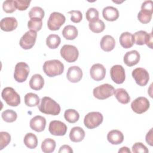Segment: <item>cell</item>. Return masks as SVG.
Instances as JSON below:
<instances>
[{
  "instance_id": "20",
  "label": "cell",
  "mask_w": 153,
  "mask_h": 153,
  "mask_svg": "<svg viewBox=\"0 0 153 153\" xmlns=\"http://www.w3.org/2000/svg\"><path fill=\"white\" fill-rule=\"evenodd\" d=\"M108 142L112 145H119L124 140V135L121 131L118 130H112L107 134Z\"/></svg>"
},
{
  "instance_id": "36",
  "label": "cell",
  "mask_w": 153,
  "mask_h": 153,
  "mask_svg": "<svg viewBox=\"0 0 153 153\" xmlns=\"http://www.w3.org/2000/svg\"><path fill=\"white\" fill-rule=\"evenodd\" d=\"M42 26V22L41 19H36V18H32L30 19L27 22V27L28 28L35 32L39 31L41 30Z\"/></svg>"
},
{
  "instance_id": "25",
  "label": "cell",
  "mask_w": 153,
  "mask_h": 153,
  "mask_svg": "<svg viewBox=\"0 0 153 153\" xmlns=\"http://www.w3.org/2000/svg\"><path fill=\"white\" fill-rule=\"evenodd\" d=\"M78 34V29L73 25H67L62 30L63 36L68 40H73L75 39L77 37Z\"/></svg>"
},
{
  "instance_id": "21",
  "label": "cell",
  "mask_w": 153,
  "mask_h": 153,
  "mask_svg": "<svg viewBox=\"0 0 153 153\" xmlns=\"http://www.w3.org/2000/svg\"><path fill=\"white\" fill-rule=\"evenodd\" d=\"M100 45L101 48L103 51L109 52L114 48L115 45V41L112 36L106 35L103 36L101 39Z\"/></svg>"
},
{
  "instance_id": "41",
  "label": "cell",
  "mask_w": 153,
  "mask_h": 153,
  "mask_svg": "<svg viewBox=\"0 0 153 153\" xmlns=\"http://www.w3.org/2000/svg\"><path fill=\"white\" fill-rule=\"evenodd\" d=\"M132 152L134 153H148L149 151L142 142H136L132 146Z\"/></svg>"
},
{
  "instance_id": "16",
  "label": "cell",
  "mask_w": 153,
  "mask_h": 153,
  "mask_svg": "<svg viewBox=\"0 0 153 153\" xmlns=\"http://www.w3.org/2000/svg\"><path fill=\"white\" fill-rule=\"evenodd\" d=\"M30 127L35 131L41 132L44 130L46 126V120L44 117L36 115L30 121Z\"/></svg>"
},
{
  "instance_id": "29",
  "label": "cell",
  "mask_w": 153,
  "mask_h": 153,
  "mask_svg": "<svg viewBox=\"0 0 153 153\" xmlns=\"http://www.w3.org/2000/svg\"><path fill=\"white\" fill-rule=\"evenodd\" d=\"M40 99L39 96L33 93H28L25 96V103L29 107L35 106L39 105Z\"/></svg>"
},
{
  "instance_id": "48",
  "label": "cell",
  "mask_w": 153,
  "mask_h": 153,
  "mask_svg": "<svg viewBox=\"0 0 153 153\" xmlns=\"http://www.w3.org/2000/svg\"><path fill=\"white\" fill-rule=\"evenodd\" d=\"M118 152H122V153H130L131 151L128 148L126 147V146H123L122 148H121L119 150H118Z\"/></svg>"
},
{
  "instance_id": "10",
  "label": "cell",
  "mask_w": 153,
  "mask_h": 153,
  "mask_svg": "<svg viewBox=\"0 0 153 153\" xmlns=\"http://www.w3.org/2000/svg\"><path fill=\"white\" fill-rule=\"evenodd\" d=\"M150 106L149 101L145 97H139L131 103L132 110L136 114H143L148 110Z\"/></svg>"
},
{
  "instance_id": "4",
  "label": "cell",
  "mask_w": 153,
  "mask_h": 153,
  "mask_svg": "<svg viewBox=\"0 0 153 153\" xmlns=\"http://www.w3.org/2000/svg\"><path fill=\"white\" fill-rule=\"evenodd\" d=\"M115 88L109 84H103L95 87L93 90V94L94 97L99 100H104L114 94Z\"/></svg>"
},
{
  "instance_id": "38",
  "label": "cell",
  "mask_w": 153,
  "mask_h": 153,
  "mask_svg": "<svg viewBox=\"0 0 153 153\" xmlns=\"http://www.w3.org/2000/svg\"><path fill=\"white\" fill-rule=\"evenodd\" d=\"M11 141L10 134L5 131L0 132V150L6 147Z\"/></svg>"
},
{
  "instance_id": "12",
  "label": "cell",
  "mask_w": 153,
  "mask_h": 153,
  "mask_svg": "<svg viewBox=\"0 0 153 153\" xmlns=\"http://www.w3.org/2000/svg\"><path fill=\"white\" fill-rule=\"evenodd\" d=\"M110 75L112 80L117 84H123L126 79L125 70L124 68L120 65H115L111 67L110 69Z\"/></svg>"
},
{
  "instance_id": "35",
  "label": "cell",
  "mask_w": 153,
  "mask_h": 153,
  "mask_svg": "<svg viewBox=\"0 0 153 153\" xmlns=\"http://www.w3.org/2000/svg\"><path fill=\"white\" fill-rule=\"evenodd\" d=\"M148 33L144 30H139L135 32L133 35L134 38V42L138 45H143L145 44L146 38Z\"/></svg>"
},
{
  "instance_id": "37",
  "label": "cell",
  "mask_w": 153,
  "mask_h": 153,
  "mask_svg": "<svg viewBox=\"0 0 153 153\" xmlns=\"http://www.w3.org/2000/svg\"><path fill=\"white\" fill-rule=\"evenodd\" d=\"M28 14L30 19L36 18L42 20L44 17L45 12L44 10L39 7H33L31 8Z\"/></svg>"
},
{
  "instance_id": "45",
  "label": "cell",
  "mask_w": 153,
  "mask_h": 153,
  "mask_svg": "<svg viewBox=\"0 0 153 153\" xmlns=\"http://www.w3.org/2000/svg\"><path fill=\"white\" fill-rule=\"evenodd\" d=\"M72 153L73 152V150L71 148L70 146L68 145H62L60 148V149L59 151V153Z\"/></svg>"
},
{
  "instance_id": "19",
  "label": "cell",
  "mask_w": 153,
  "mask_h": 153,
  "mask_svg": "<svg viewBox=\"0 0 153 153\" xmlns=\"http://www.w3.org/2000/svg\"><path fill=\"white\" fill-rule=\"evenodd\" d=\"M102 15L106 20L113 22L118 19L119 17V12L117 8L114 7L108 6L103 9Z\"/></svg>"
},
{
  "instance_id": "47",
  "label": "cell",
  "mask_w": 153,
  "mask_h": 153,
  "mask_svg": "<svg viewBox=\"0 0 153 153\" xmlns=\"http://www.w3.org/2000/svg\"><path fill=\"white\" fill-rule=\"evenodd\" d=\"M145 44L150 48H152V32L148 33V35L146 38Z\"/></svg>"
},
{
  "instance_id": "33",
  "label": "cell",
  "mask_w": 153,
  "mask_h": 153,
  "mask_svg": "<svg viewBox=\"0 0 153 153\" xmlns=\"http://www.w3.org/2000/svg\"><path fill=\"white\" fill-rule=\"evenodd\" d=\"M1 117L4 121L7 123H13L16 120L17 114L12 109H7L2 112Z\"/></svg>"
},
{
  "instance_id": "31",
  "label": "cell",
  "mask_w": 153,
  "mask_h": 153,
  "mask_svg": "<svg viewBox=\"0 0 153 153\" xmlns=\"http://www.w3.org/2000/svg\"><path fill=\"white\" fill-rule=\"evenodd\" d=\"M88 26L90 29L94 33H100L105 29L104 22L99 19L89 22Z\"/></svg>"
},
{
  "instance_id": "9",
  "label": "cell",
  "mask_w": 153,
  "mask_h": 153,
  "mask_svg": "<svg viewBox=\"0 0 153 153\" xmlns=\"http://www.w3.org/2000/svg\"><path fill=\"white\" fill-rule=\"evenodd\" d=\"M36 37V32L31 30L27 31L20 39V46L25 50L32 48L35 44Z\"/></svg>"
},
{
  "instance_id": "1",
  "label": "cell",
  "mask_w": 153,
  "mask_h": 153,
  "mask_svg": "<svg viewBox=\"0 0 153 153\" xmlns=\"http://www.w3.org/2000/svg\"><path fill=\"white\" fill-rule=\"evenodd\" d=\"M39 111L45 114L57 115L60 112V106L50 97L45 96L41 99V103L38 105Z\"/></svg>"
},
{
  "instance_id": "42",
  "label": "cell",
  "mask_w": 153,
  "mask_h": 153,
  "mask_svg": "<svg viewBox=\"0 0 153 153\" xmlns=\"http://www.w3.org/2000/svg\"><path fill=\"white\" fill-rule=\"evenodd\" d=\"M68 14H71V20L74 23H79L82 19V13L79 10H71L68 12Z\"/></svg>"
},
{
  "instance_id": "46",
  "label": "cell",
  "mask_w": 153,
  "mask_h": 153,
  "mask_svg": "<svg viewBox=\"0 0 153 153\" xmlns=\"http://www.w3.org/2000/svg\"><path fill=\"white\" fill-rule=\"evenodd\" d=\"M152 128H151L150 130L147 133L146 135V142L150 146L153 145V141H152Z\"/></svg>"
},
{
  "instance_id": "32",
  "label": "cell",
  "mask_w": 153,
  "mask_h": 153,
  "mask_svg": "<svg viewBox=\"0 0 153 153\" xmlns=\"http://www.w3.org/2000/svg\"><path fill=\"white\" fill-rule=\"evenodd\" d=\"M64 118L68 122L70 123H75L79 120V114L76 110L69 109L65 111Z\"/></svg>"
},
{
  "instance_id": "26",
  "label": "cell",
  "mask_w": 153,
  "mask_h": 153,
  "mask_svg": "<svg viewBox=\"0 0 153 153\" xmlns=\"http://www.w3.org/2000/svg\"><path fill=\"white\" fill-rule=\"evenodd\" d=\"M114 95L117 100L123 104H127L130 101V97L127 91L123 88L115 90Z\"/></svg>"
},
{
  "instance_id": "14",
  "label": "cell",
  "mask_w": 153,
  "mask_h": 153,
  "mask_svg": "<svg viewBox=\"0 0 153 153\" xmlns=\"http://www.w3.org/2000/svg\"><path fill=\"white\" fill-rule=\"evenodd\" d=\"M90 74L91 78L94 81H101L103 79L105 76V68L100 63L94 64L90 69Z\"/></svg>"
},
{
  "instance_id": "17",
  "label": "cell",
  "mask_w": 153,
  "mask_h": 153,
  "mask_svg": "<svg viewBox=\"0 0 153 153\" xmlns=\"http://www.w3.org/2000/svg\"><path fill=\"white\" fill-rule=\"evenodd\" d=\"M17 25L18 23L16 19L13 17L3 18L0 22L1 29L5 32H10L15 30Z\"/></svg>"
},
{
  "instance_id": "18",
  "label": "cell",
  "mask_w": 153,
  "mask_h": 153,
  "mask_svg": "<svg viewBox=\"0 0 153 153\" xmlns=\"http://www.w3.org/2000/svg\"><path fill=\"white\" fill-rule=\"evenodd\" d=\"M140 56L136 50H131L127 52L123 58L124 63L128 66H133L138 63L140 60Z\"/></svg>"
},
{
  "instance_id": "11",
  "label": "cell",
  "mask_w": 153,
  "mask_h": 153,
  "mask_svg": "<svg viewBox=\"0 0 153 153\" xmlns=\"http://www.w3.org/2000/svg\"><path fill=\"white\" fill-rule=\"evenodd\" d=\"M131 75L136 84L140 86L146 85L149 79L148 72L142 68H137L134 69L132 71Z\"/></svg>"
},
{
  "instance_id": "39",
  "label": "cell",
  "mask_w": 153,
  "mask_h": 153,
  "mask_svg": "<svg viewBox=\"0 0 153 153\" xmlns=\"http://www.w3.org/2000/svg\"><path fill=\"white\" fill-rule=\"evenodd\" d=\"M2 8L4 11L7 13H12L16 10V7L13 0L5 1L2 4Z\"/></svg>"
},
{
  "instance_id": "23",
  "label": "cell",
  "mask_w": 153,
  "mask_h": 153,
  "mask_svg": "<svg viewBox=\"0 0 153 153\" xmlns=\"http://www.w3.org/2000/svg\"><path fill=\"white\" fill-rule=\"evenodd\" d=\"M85 135V133L84 130L81 127L76 126L74 127L71 130L69 133V138L72 142H79L84 139Z\"/></svg>"
},
{
  "instance_id": "44",
  "label": "cell",
  "mask_w": 153,
  "mask_h": 153,
  "mask_svg": "<svg viewBox=\"0 0 153 153\" xmlns=\"http://www.w3.org/2000/svg\"><path fill=\"white\" fill-rule=\"evenodd\" d=\"M152 4L153 2L152 1H145L142 4L141 10H145L153 12Z\"/></svg>"
},
{
  "instance_id": "2",
  "label": "cell",
  "mask_w": 153,
  "mask_h": 153,
  "mask_svg": "<svg viewBox=\"0 0 153 153\" xmlns=\"http://www.w3.org/2000/svg\"><path fill=\"white\" fill-rule=\"evenodd\" d=\"M43 71L49 77H54L61 75L64 71V65L59 60H47L43 65Z\"/></svg>"
},
{
  "instance_id": "6",
  "label": "cell",
  "mask_w": 153,
  "mask_h": 153,
  "mask_svg": "<svg viewBox=\"0 0 153 153\" xmlns=\"http://www.w3.org/2000/svg\"><path fill=\"white\" fill-rule=\"evenodd\" d=\"M60 53L61 56L69 63L75 62L79 56V51L77 48L72 45H64L60 49Z\"/></svg>"
},
{
  "instance_id": "30",
  "label": "cell",
  "mask_w": 153,
  "mask_h": 153,
  "mask_svg": "<svg viewBox=\"0 0 153 153\" xmlns=\"http://www.w3.org/2000/svg\"><path fill=\"white\" fill-rule=\"evenodd\" d=\"M56 148V142L51 138L44 139L41 143V149L45 153L53 152Z\"/></svg>"
},
{
  "instance_id": "40",
  "label": "cell",
  "mask_w": 153,
  "mask_h": 153,
  "mask_svg": "<svg viewBox=\"0 0 153 153\" xmlns=\"http://www.w3.org/2000/svg\"><path fill=\"white\" fill-rule=\"evenodd\" d=\"M85 16L86 19L90 22L99 19V12L94 8H90L86 11Z\"/></svg>"
},
{
  "instance_id": "5",
  "label": "cell",
  "mask_w": 153,
  "mask_h": 153,
  "mask_svg": "<svg viewBox=\"0 0 153 153\" xmlns=\"http://www.w3.org/2000/svg\"><path fill=\"white\" fill-rule=\"evenodd\" d=\"M103 117L102 114L99 112H90L84 117V124L88 129H93L103 122Z\"/></svg>"
},
{
  "instance_id": "34",
  "label": "cell",
  "mask_w": 153,
  "mask_h": 153,
  "mask_svg": "<svg viewBox=\"0 0 153 153\" xmlns=\"http://www.w3.org/2000/svg\"><path fill=\"white\" fill-rule=\"evenodd\" d=\"M152 15V11L145 10H141L137 14V19L140 23L143 24H146L150 22V21L151 20Z\"/></svg>"
},
{
  "instance_id": "7",
  "label": "cell",
  "mask_w": 153,
  "mask_h": 153,
  "mask_svg": "<svg viewBox=\"0 0 153 153\" xmlns=\"http://www.w3.org/2000/svg\"><path fill=\"white\" fill-rule=\"evenodd\" d=\"M29 74V67L28 65L25 62H19L16 65L14 78L18 82H25Z\"/></svg>"
},
{
  "instance_id": "13",
  "label": "cell",
  "mask_w": 153,
  "mask_h": 153,
  "mask_svg": "<svg viewBox=\"0 0 153 153\" xmlns=\"http://www.w3.org/2000/svg\"><path fill=\"white\" fill-rule=\"evenodd\" d=\"M48 130L52 135L62 136L67 131V126L64 123L60 121L53 120L49 124Z\"/></svg>"
},
{
  "instance_id": "43",
  "label": "cell",
  "mask_w": 153,
  "mask_h": 153,
  "mask_svg": "<svg viewBox=\"0 0 153 153\" xmlns=\"http://www.w3.org/2000/svg\"><path fill=\"white\" fill-rule=\"evenodd\" d=\"M30 1H24V0H14V4L17 9L20 11L26 10L29 6Z\"/></svg>"
},
{
  "instance_id": "28",
  "label": "cell",
  "mask_w": 153,
  "mask_h": 153,
  "mask_svg": "<svg viewBox=\"0 0 153 153\" xmlns=\"http://www.w3.org/2000/svg\"><path fill=\"white\" fill-rule=\"evenodd\" d=\"M61 42L60 36L56 34L49 35L46 39V45L51 49L57 48Z\"/></svg>"
},
{
  "instance_id": "8",
  "label": "cell",
  "mask_w": 153,
  "mask_h": 153,
  "mask_svg": "<svg viewBox=\"0 0 153 153\" xmlns=\"http://www.w3.org/2000/svg\"><path fill=\"white\" fill-rule=\"evenodd\" d=\"M65 16L58 12L52 13L48 20L47 26L51 30H57L65 23Z\"/></svg>"
},
{
  "instance_id": "27",
  "label": "cell",
  "mask_w": 153,
  "mask_h": 153,
  "mask_svg": "<svg viewBox=\"0 0 153 153\" xmlns=\"http://www.w3.org/2000/svg\"><path fill=\"white\" fill-rule=\"evenodd\" d=\"M24 143L29 149H34L38 145V139L32 133H27L24 137Z\"/></svg>"
},
{
  "instance_id": "3",
  "label": "cell",
  "mask_w": 153,
  "mask_h": 153,
  "mask_svg": "<svg viewBox=\"0 0 153 153\" xmlns=\"http://www.w3.org/2000/svg\"><path fill=\"white\" fill-rule=\"evenodd\" d=\"M1 96L9 106H17L20 103V95L12 87L4 88L2 91Z\"/></svg>"
},
{
  "instance_id": "22",
  "label": "cell",
  "mask_w": 153,
  "mask_h": 153,
  "mask_svg": "<svg viewBox=\"0 0 153 153\" xmlns=\"http://www.w3.org/2000/svg\"><path fill=\"white\" fill-rule=\"evenodd\" d=\"M119 41L121 45L124 48H131L134 44L133 35L128 32L122 33L120 36Z\"/></svg>"
},
{
  "instance_id": "24",
  "label": "cell",
  "mask_w": 153,
  "mask_h": 153,
  "mask_svg": "<svg viewBox=\"0 0 153 153\" xmlns=\"http://www.w3.org/2000/svg\"><path fill=\"white\" fill-rule=\"evenodd\" d=\"M44 85V79L40 74H35L32 76L30 81L29 86L34 90H40L42 88Z\"/></svg>"
},
{
  "instance_id": "15",
  "label": "cell",
  "mask_w": 153,
  "mask_h": 153,
  "mask_svg": "<svg viewBox=\"0 0 153 153\" xmlns=\"http://www.w3.org/2000/svg\"><path fill=\"white\" fill-rule=\"evenodd\" d=\"M66 77L68 81L71 82H78L81 79L82 77V71L79 66H71L68 69Z\"/></svg>"
}]
</instances>
